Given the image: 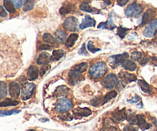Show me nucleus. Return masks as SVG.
Listing matches in <instances>:
<instances>
[{
    "label": "nucleus",
    "instance_id": "obj_1",
    "mask_svg": "<svg viewBox=\"0 0 157 131\" xmlns=\"http://www.w3.org/2000/svg\"><path fill=\"white\" fill-rule=\"evenodd\" d=\"M18 51L13 41L0 37V77L11 76L18 68Z\"/></svg>",
    "mask_w": 157,
    "mask_h": 131
},
{
    "label": "nucleus",
    "instance_id": "obj_2",
    "mask_svg": "<svg viewBox=\"0 0 157 131\" xmlns=\"http://www.w3.org/2000/svg\"><path fill=\"white\" fill-rule=\"evenodd\" d=\"M107 71V66L104 62H98L90 67L89 74L94 79H98L104 76Z\"/></svg>",
    "mask_w": 157,
    "mask_h": 131
},
{
    "label": "nucleus",
    "instance_id": "obj_3",
    "mask_svg": "<svg viewBox=\"0 0 157 131\" xmlns=\"http://www.w3.org/2000/svg\"><path fill=\"white\" fill-rule=\"evenodd\" d=\"M72 107V101L68 98H61L57 101L55 104V109L59 113H65L67 112Z\"/></svg>",
    "mask_w": 157,
    "mask_h": 131
},
{
    "label": "nucleus",
    "instance_id": "obj_4",
    "mask_svg": "<svg viewBox=\"0 0 157 131\" xmlns=\"http://www.w3.org/2000/svg\"><path fill=\"white\" fill-rule=\"evenodd\" d=\"M143 11V7L137 3H132L125 10V15L127 17H136L139 16Z\"/></svg>",
    "mask_w": 157,
    "mask_h": 131
},
{
    "label": "nucleus",
    "instance_id": "obj_5",
    "mask_svg": "<svg viewBox=\"0 0 157 131\" xmlns=\"http://www.w3.org/2000/svg\"><path fill=\"white\" fill-rule=\"evenodd\" d=\"M63 27L65 30L69 32H75L78 30V18L74 16H70L67 18L63 23Z\"/></svg>",
    "mask_w": 157,
    "mask_h": 131
},
{
    "label": "nucleus",
    "instance_id": "obj_6",
    "mask_svg": "<svg viewBox=\"0 0 157 131\" xmlns=\"http://www.w3.org/2000/svg\"><path fill=\"white\" fill-rule=\"evenodd\" d=\"M118 82H119V81H118L117 76L114 74H110V75H107L104 79L103 85L105 88L112 89L117 85Z\"/></svg>",
    "mask_w": 157,
    "mask_h": 131
},
{
    "label": "nucleus",
    "instance_id": "obj_7",
    "mask_svg": "<svg viewBox=\"0 0 157 131\" xmlns=\"http://www.w3.org/2000/svg\"><path fill=\"white\" fill-rule=\"evenodd\" d=\"M35 90V85L33 83H26L23 86L22 91H21V99L23 101L29 100L33 94Z\"/></svg>",
    "mask_w": 157,
    "mask_h": 131
},
{
    "label": "nucleus",
    "instance_id": "obj_8",
    "mask_svg": "<svg viewBox=\"0 0 157 131\" xmlns=\"http://www.w3.org/2000/svg\"><path fill=\"white\" fill-rule=\"evenodd\" d=\"M157 32V19L154 18L150 22L147 27L144 29V35L147 38H152L155 36Z\"/></svg>",
    "mask_w": 157,
    "mask_h": 131
},
{
    "label": "nucleus",
    "instance_id": "obj_9",
    "mask_svg": "<svg viewBox=\"0 0 157 131\" xmlns=\"http://www.w3.org/2000/svg\"><path fill=\"white\" fill-rule=\"evenodd\" d=\"M81 74L82 73L78 71L75 70V69L72 68L68 73V82L70 83L71 85H75V84H77L78 81H80L81 79H83Z\"/></svg>",
    "mask_w": 157,
    "mask_h": 131
},
{
    "label": "nucleus",
    "instance_id": "obj_10",
    "mask_svg": "<svg viewBox=\"0 0 157 131\" xmlns=\"http://www.w3.org/2000/svg\"><path fill=\"white\" fill-rule=\"evenodd\" d=\"M9 94L12 98H18L20 95V85L15 81H12L9 86Z\"/></svg>",
    "mask_w": 157,
    "mask_h": 131
},
{
    "label": "nucleus",
    "instance_id": "obj_11",
    "mask_svg": "<svg viewBox=\"0 0 157 131\" xmlns=\"http://www.w3.org/2000/svg\"><path fill=\"white\" fill-rule=\"evenodd\" d=\"M128 57V54L127 53H124L122 55H115V56H111L110 57V59L112 60L111 64L113 67H117V66L120 65L121 64H122L124 61Z\"/></svg>",
    "mask_w": 157,
    "mask_h": 131
},
{
    "label": "nucleus",
    "instance_id": "obj_12",
    "mask_svg": "<svg viewBox=\"0 0 157 131\" xmlns=\"http://www.w3.org/2000/svg\"><path fill=\"white\" fill-rule=\"evenodd\" d=\"M52 58L51 57V55H49L47 52H42L41 54H40L39 56H38V59H37V63L39 65L45 66L47 65L48 63H50L52 61Z\"/></svg>",
    "mask_w": 157,
    "mask_h": 131
},
{
    "label": "nucleus",
    "instance_id": "obj_13",
    "mask_svg": "<svg viewBox=\"0 0 157 131\" xmlns=\"http://www.w3.org/2000/svg\"><path fill=\"white\" fill-rule=\"evenodd\" d=\"M39 71L38 68L35 65H32L29 67L27 71V77L29 81H35L38 78Z\"/></svg>",
    "mask_w": 157,
    "mask_h": 131
},
{
    "label": "nucleus",
    "instance_id": "obj_14",
    "mask_svg": "<svg viewBox=\"0 0 157 131\" xmlns=\"http://www.w3.org/2000/svg\"><path fill=\"white\" fill-rule=\"evenodd\" d=\"M95 25H96L95 20L90 16H89V15H86L79 27L81 29H84L88 27H94V26H95Z\"/></svg>",
    "mask_w": 157,
    "mask_h": 131
},
{
    "label": "nucleus",
    "instance_id": "obj_15",
    "mask_svg": "<svg viewBox=\"0 0 157 131\" xmlns=\"http://www.w3.org/2000/svg\"><path fill=\"white\" fill-rule=\"evenodd\" d=\"M73 114L75 115V116L78 117H87L90 116L92 114L91 110L89 108H81V107H79V108L75 109L73 111Z\"/></svg>",
    "mask_w": 157,
    "mask_h": 131
},
{
    "label": "nucleus",
    "instance_id": "obj_16",
    "mask_svg": "<svg viewBox=\"0 0 157 131\" xmlns=\"http://www.w3.org/2000/svg\"><path fill=\"white\" fill-rule=\"evenodd\" d=\"M137 125L142 130H148L150 127V124L146 121L144 115H137Z\"/></svg>",
    "mask_w": 157,
    "mask_h": 131
},
{
    "label": "nucleus",
    "instance_id": "obj_17",
    "mask_svg": "<svg viewBox=\"0 0 157 131\" xmlns=\"http://www.w3.org/2000/svg\"><path fill=\"white\" fill-rule=\"evenodd\" d=\"M127 112H126V109H123V110H117V111H115L113 114V118L116 121H123L127 118Z\"/></svg>",
    "mask_w": 157,
    "mask_h": 131
},
{
    "label": "nucleus",
    "instance_id": "obj_18",
    "mask_svg": "<svg viewBox=\"0 0 157 131\" xmlns=\"http://www.w3.org/2000/svg\"><path fill=\"white\" fill-rule=\"evenodd\" d=\"M123 68L126 69V70L130 71H133L136 69V64L134 61H131V60L126 59L124 62L121 64Z\"/></svg>",
    "mask_w": 157,
    "mask_h": 131
},
{
    "label": "nucleus",
    "instance_id": "obj_19",
    "mask_svg": "<svg viewBox=\"0 0 157 131\" xmlns=\"http://www.w3.org/2000/svg\"><path fill=\"white\" fill-rule=\"evenodd\" d=\"M55 38L61 44H64L67 41V34L62 30H58L55 32Z\"/></svg>",
    "mask_w": 157,
    "mask_h": 131
},
{
    "label": "nucleus",
    "instance_id": "obj_20",
    "mask_svg": "<svg viewBox=\"0 0 157 131\" xmlns=\"http://www.w3.org/2000/svg\"><path fill=\"white\" fill-rule=\"evenodd\" d=\"M69 92L68 87H65V86H60V87H57L55 90V93H54V96L55 97H61L64 96V95L67 94Z\"/></svg>",
    "mask_w": 157,
    "mask_h": 131
},
{
    "label": "nucleus",
    "instance_id": "obj_21",
    "mask_svg": "<svg viewBox=\"0 0 157 131\" xmlns=\"http://www.w3.org/2000/svg\"><path fill=\"white\" fill-rule=\"evenodd\" d=\"M80 9L83 12H89V13H97V12H99V11L97 10V9H94L91 6H90V5L87 4V2H83L80 5Z\"/></svg>",
    "mask_w": 157,
    "mask_h": 131
},
{
    "label": "nucleus",
    "instance_id": "obj_22",
    "mask_svg": "<svg viewBox=\"0 0 157 131\" xmlns=\"http://www.w3.org/2000/svg\"><path fill=\"white\" fill-rule=\"evenodd\" d=\"M120 77L122 78L124 81L127 82H133V81H136V77L132 74L127 73V72H121L120 73Z\"/></svg>",
    "mask_w": 157,
    "mask_h": 131
},
{
    "label": "nucleus",
    "instance_id": "obj_23",
    "mask_svg": "<svg viewBox=\"0 0 157 131\" xmlns=\"http://www.w3.org/2000/svg\"><path fill=\"white\" fill-rule=\"evenodd\" d=\"M138 84H139L140 87L141 88V90L146 94H151L152 92V88L144 80H140L138 81Z\"/></svg>",
    "mask_w": 157,
    "mask_h": 131
},
{
    "label": "nucleus",
    "instance_id": "obj_24",
    "mask_svg": "<svg viewBox=\"0 0 157 131\" xmlns=\"http://www.w3.org/2000/svg\"><path fill=\"white\" fill-rule=\"evenodd\" d=\"M74 9H75V6L74 5L66 4L60 9V14L63 15H66V14H68L71 12L72 11H74Z\"/></svg>",
    "mask_w": 157,
    "mask_h": 131
},
{
    "label": "nucleus",
    "instance_id": "obj_25",
    "mask_svg": "<svg viewBox=\"0 0 157 131\" xmlns=\"http://www.w3.org/2000/svg\"><path fill=\"white\" fill-rule=\"evenodd\" d=\"M78 34H71V35H69L68 38H67V41H66V46L68 48H71L72 47V46L74 45V44H75V42H76V41L78 40Z\"/></svg>",
    "mask_w": 157,
    "mask_h": 131
},
{
    "label": "nucleus",
    "instance_id": "obj_26",
    "mask_svg": "<svg viewBox=\"0 0 157 131\" xmlns=\"http://www.w3.org/2000/svg\"><path fill=\"white\" fill-rule=\"evenodd\" d=\"M18 104V101H15V100L7 99L4 100L2 102H0V107H11V106H16Z\"/></svg>",
    "mask_w": 157,
    "mask_h": 131
},
{
    "label": "nucleus",
    "instance_id": "obj_27",
    "mask_svg": "<svg viewBox=\"0 0 157 131\" xmlns=\"http://www.w3.org/2000/svg\"><path fill=\"white\" fill-rule=\"evenodd\" d=\"M116 28L115 25L113 23V20L112 18L110 17V18L109 19V21H106V22L101 23V24L98 25V29H113Z\"/></svg>",
    "mask_w": 157,
    "mask_h": 131
},
{
    "label": "nucleus",
    "instance_id": "obj_28",
    "mask_svg": "<svg viewBox=\"0 0 157 131\" xmlns=\"http://www.w3.org/2000/svg\"><path fill=\"white\" fill-rule=\"evenodd\" d=\"M3 6H4V8L6 9V10H7L10 13H14L15 12V6L11 2V0H4L3 1Z\"/></svg>",
    "mask_w": 157,
    "mask_h": 131
},
{
    "label": "nucleus",
    "instance_id": "obj_29",
    "mask_svg": "<svg viewBox=\"0 0 157 131\" xmlns=\"http://www.w3.org/2000/svg\"><path fill=\"white\" fill-rule=\"evenodd\" d=\"M7 95V86L4 81H0V100L5 98Z\"/></svg>",
    "mask_w": 157,
    "mask_h": 131
},
{
    "label": "nucleus",
    "instance_id": "obj_30",
    "mask_svg": "<svg viewBox=\"0 0 157 131\" xmlns=\"http://www.w3.org/2000/svg\"><path fill=\"white\" fill-rule=\"evenodd\" d=\"M127 118L128 122L130 123V124H137V116L134 114V113H133L132 111H128L127 114Z\"/></svg>",
    "mask_w": 157,
    "mask_h": 131
},
{
    "label": "nucleus",
    "instance_id": "obj_31",
    "mask_svg": "<svg viewBox=\"0 0 157 131\" xmlns=\"http://www.w3.org/2000/svg\"><path fill=\"white\" fill-rule=\"evenodd\" d=\"M43 40L45 42L48 43V44H55L56 43V38H54L51 34L49 33H44L43 35Z\"/></svg>",
    "mask_w": 157,
    "mask_h": 131
},
{
    "label": "nucleus",
    "instance_id": "obj_32",
    "mask_svg": "<svg viewBox=\"0 0 157 131\" xmlns=\"http://www.w3.org/2000/svg\"><path fill=\"white\" fill-rule=\"evenodd\" d=\"M117 95V93L115 91H112L107 93L105 96L104 97V101H103V104H106V103L108 102L109 101H110L113 98H116Z\"/></svg>",
    "mask_w": 157,
    "mask_h": 131
},
{
    "label": "nucleus",
    "instance_id": "obj_33",
    "mask_svg": "<svg viewBox=\"0 0 157 131\" xmlns=\"http://www.w3.org/2000/svg\"><path fill=\"white\" fill-rule=\"evenodd\" d=\"M73 68L75 69V70H77L78 71L81 72V73H84V71H86V70H87V63L86 62L81 63V64L75 65Z\"/></svg>",
    "mask_w": 157,
    "mask_h": 131
},
{
    "label": "nucleus",
    "instance_id": "obj_34",
    "mask_svg": "<svg viewBox=\"0 0 157 131\" xmlns=\"http://www.w3.org/2000/svg\"><path fill=\"white\" fill-rule=\"evenodd\" d=\"M35 6V2L34 0H25L24 3V11L27 12V11L32 10Z\"/></svg>",
    "mask_w": 157,
    "mask_h": 131
},
{
    "label": "nucleus",
    "instance_id": "obj_35",
    "mask_svg": "<svg viewBox=\"0 0 157 131\" xmlns=\"http://www.w3.org/2000/svg\"><path fill=\"white\" fill-rule=\"evenodd\" d=\"M64 55V52L63 50H55L52 54V56L53 58L56 61H58L59 59H61L63 56Z\"/></svg>",
    "mask_w": 157,
    "mask_h": 131
},
{
    "label": "nucleus",
    "instance_id": "obj_36",
    "mask_svg": "<svg viewBox=\"0 0 157 131\" xmlns=\"http://www.w3.org/2000/svg\"><path fill=\"white\" fill-rule=\"evenodd\" d=\"M20 110H0V117H6L10 116V115L15 114H18Z\"/></svg>",
    "mask_w": 157,
    "mask_h": 131
},
{
    "label": "nucleus",
    "instance_id": "obj_37",
    "mask_svg": "<svg viewBox=\"0 0 157 131\" xmlns=\"http://www.w3.org/2000/svg\"><path fill=\"white\" fill-rule=\"evenodd\" d=\"M129 29H126V28L122 27V26H120L117 29V34L121 38H125V36L127 35V32H128Z\"/></svg>",
    "mask_w": 157,
    "mask_h": 131
},
{
    "label": "nucleus",
    "instance_id": "obj_38",
    "mask_svg": "<svg viewBox=\"0 0 157 131\" xmlns=\"http://www.w3.org/2000/svg\"><path fill=\"white\" fill-rule=\"evenodd\" d=\"M103 101H104V98H101V97H98V98H95L90 101L92 105L94 107H98V106L103 104Z\"/></svg>",
    "mask_w": 157,
    "mask_h": 131
},
{
    "label": "nucleus",
    "instance_id": "obj_39",
    "mask_svg": "<svg viewBox=\"0 0 157 131\" xmlns=\"http://www.w3.org/2000/svg\"><path fill=\"white\" fill-rule=\"evenodd\" d=\"M150 10H149L148 12H145V13L144 14V16H143V18H142V22H141V25H146L149 21V20H150Z\"/></svg>",
    "mask_w": 157,
    "mask_h": 131
},
{
    "label": "nucleus",
    "instance_id": "obj_40",
    "mask_svg": "<svg viewBox=\"0 0 157 131\" xmlns=\"http://www.w3.org/2000/svg\"><path fill=\"white\" fill-rule=\"evenodd\" d=\"M142 58L143 57H142V53H141V52H135L131 54V58L134 60V61H140Z\"/></svg>",
    "mask_w": 157,
    "mask_h": 131
},
{
    "label": "nucleus",
    "instance_id": "obj_41",
    "mask_svg": "<svg viewBox=\"0 0 157 131\" xmlns=\"http://www.w3.org/2000/svg\"><path fill=\"white\" fill-rule=\"evenodd\" d=\"M87 48H88V50L90 51V52H92V53H95V52H99V51L101 50L100 48H96L91 41H89L88 42V44H87Z\"/></svg>",
    "mask_w": 157,
    "mask_h": 131
},
{
    "label": "nucleus",
    "instance_id": "obj_42",
    "mask_svg": "<svg viewBox=\"0 0 157 131\" xmlns=\"http://www.w3.org/2000/svg\"><path fill=\"white\" fill-rule=\"evenodd\" d=\"M11 2L18 9H19V8H21L22 6V0H11Z\"/></svg>",
    "mask_w": 157,
    "mask_h": 131
},
{
    "label": "nucleus",
    "instance_id": "obj_43",
    "mask_svg": "<svg viewBox=\"0 0 157 131\" xmlns=\"http://www.w3.org/2000/svg\"><path fill=\"white\" fill-rule=\"evenodd\" d=\"M52 48V46H50V44H41V45L39 46V48H38V50H39V51L51 50Z\"/></svg>",
    "mask_w": 157,
    "mask_h": 131
},
{
    "label": "nucleus",
    "instance_id": "obj_44",
    "mask_svg": "<svg viewBox=\"0 0 157 131\" xmlns=\"http://www.w3.org/2000/svg\"><path fill=\"white\" fill-rule=\"evenodd\" d=\"M6 16H7V12H6V11L5 10V9L2 6H0V17L5 18V17Z\"/></svg>",
    "mask_w": 157,
    "mask_h": 131
},
{
    "label": "nucleus",
    "instance_id": "obj_45",
    "mask_svg": "<svg viewBox=\"0 0 157 131\" xmlns=\"http://www.w3.org/2000/svg\"><path fill=\"white\" fill-rule=\"evenodd\" d=\"M78 53L80 54V55H87V51H86V48H85V44H84L82 45V47H81V48L80 49L79 52Z\"/></svg>",
    "mask_w": 157,
    "mask_h": 131
},
{
    "label": "nucleus",
    "instance_id": "obj_46",
    "mask_svg": "<svg viewBox=\"0 0 157 131\" xmlns=\"http://www.w3.org/2000/svg\"><path fill=\"white\" fill-rule=\"evenodd\" d=\"M140 100V98L139 96H135L134 98H132L131 100H128V102L132 103V104H136V103H137Z\"/></svg>",
    "mask_w": 157,
    "mask_h": 131
},
{
    "label": "nucleus",
    "instance_id": "obj_47",
    "mask_svg": "<svg viewBox=\"0 0 157 131\" xmlns=\"http://www.w3.org/2000/svg\"><path fill=\"white\" fill-rule=\"evenodd\" d=\"M123 131H136V130L134 127H131V126H126Z\"/></svg>",
    "mask_w": 157,
    "mask_h": 131
},
{
    "label": "nucleus",
    "instance_id": "obj_48",
    "mask_svg": "<svg viewBox=\"0 0 157 131\" xmlns=\"http://www.w3.org/2000/svg\"><path fill=\"white\" fill-rule=\"evenodd\" d=\"M127 2H128V0H117V4L120 6H125Z\"/></svg>",
    "mask_w": 157,
    "mask_h": 131
},
{
    "label": "nucleus",
    "instance_id": "obj_49",
    "mask_svg": "<svg viewBox=\"0 0 157 131\" xmlns=\"http://www.w3.org/2000/svg\"><path fill=\"white\" fill-rule=\"evenodd\" d=\"M148 62V58H141L140 60V64H142V65H144V64H146V63Z\"/></svg>",
    "mask_w": 157,
    "mask_h": 131
},
{
    "label": "nucleus",
    "instance_id": "obj_50",
    "mask_svg": "<svg viewBox=\"0 0 157 131\" xmlns=\"http://www.w3.org/2000/svg\"><path fill=\"white\" fill-rule=\"evenodd\" d=\"M151 61H152V63H153V64L157 66V57H153Z\"/></svg>",
    "mask_w": 157,
    "mask_h": 131
},
{
    "label": "nucleus",
    "instance_id": "obj_51",
    "mask_svg": "<svg viewBox=\"0 0 157 131\" xmlns=\"http://www.w3.org/2000/svg\"><path fill=\"white\" fill-rule=\"evenodd\" d=\"M49 68V67H43V68H41V75H44V73H45L46 71L48 70V69Z\"/></svg>",
    "mask_w": 157,
    "mask_h": 131
},
{
    "label": "nucleus",
    "instance_id": "obj_52",
    "mask_svg": "<svg viewBox=\"0 0 157 131\" xmlns=\"http://www.w3.org/2000/svg\"><path fill=\"white\" fill-rule=\"evenodd\" d=\"M103 1L105 2V4L107 5H110V3H111V2H110V0H103Z\"/></svg>",
    "mask_w": 157,
    "mask_h": 131
},
{
    "label": "nucleus",
    "instance_id": "obj_53",
    "mask_svg": "<svg viewBox=\"0 0 157 131\" xmlns=\"http://www.w3.org/2000/svg\"><path fill=\"white\" fill-rule=\"evenodd\" d=\"M101 131H110L108 130V129H107V128H104V129H102V130H101Z\"/></svg>",
    "mask_w": 157,
    "mask_h": 131
},
{
    "label": "nucleus",
    "instance_id": "obj_54",
    "mask_svg": "<svg viewBox=\"0 0 157 131\" xmlns=\"http://www.w3.org/2000/svg\"><path fill=\"white\" fill-rule=\"evenodd\" d=\"M48 121V119H46V120H44V119H40V121H43V122H44V121Z\"/></svg>",
    "mask_w": 157,
    "mask_h": 131
},
{
    "label": "nucleus",
    "instance_id": "obj_55",
    "mask_svg": "<svg viewBox=\"0 0 157 131\" xmlns=\"http://www.w3.org/2000/svg\"><path fill=\"white\" fill-rule=\"evenodd\" d=\"M28 131H36V130H29Z\"/></svg>",
    "mask_w": 157,
    "mask_h": 131
}]
</instances>
